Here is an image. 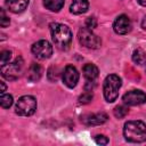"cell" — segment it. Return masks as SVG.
I'll return each instance as SVG.
<instances>
[{
    "label": "cell",
    "instance_id": "obj_10",
    "mask_svg": "<svg viewBox=\"0 0 146 146\" xmlns=\"http://www.w3.org/2000/svg\"><path fill=\"white\" fill-rule=\"evenodd\" d=\"M113 30L117 34H127L131 30V22L128 16L125 15H120L119 17L115 18L113 23Z\"/></svg>",
    "mask_w": 146,
    "mask_h": 146
},
{
    "label": "cell",
    "instance_id": "obj_18",
    "mask_svg": "<svg viewBox=\"0 0 146 146\" xmlns=\"http://www.w3.org/2000/svg\"><path fill=\"white\" fill-rule=\"evenodd\" d=\"M0 105L2 108H9L13 105V96L9 94H1Z\"/></svg>",
    "mask_w": 146,
    "mask_h": 146
},
{
    "label": "cell",
    "instance_id": "obj_3",
    "mask_svg": "<svg viewBox=\"0 0 146 146\" xmlns=\"http://www.w3.org/2000/svg\"><path fill=\"white\" fill-rule=\"evenodd\" d=\"M121 79L116 74H110L106 76L103 86V91H104V97L108 103H113L117 96H119V90L121 88Z\"/></svg>",
    "mask_w": 146,
    "mask_h": 146
},
{
    "label": "cell",
    "instance_id": "obj_4",
    "mask_svg": "<svg viewBox=\"0 0 146 146\" xmlns=\"http://www.w3.org/2000/svg\"><path fill=\"white\" fill-rule=\"evenodd\" d=\"M36 110V100L33 96L25 95L18 98L15 105V112L22 116H30Z\"/></svg>",
    "mask_w": 146,
    "mask_h": 146
},
{
    "label": "cell",
    "instance_id": "obj_23",
    "mask_svg": "<svg viewBox=\"0 0 146 146\" xmlns=\"http://www.w3.org/2000/svg\"><path fill=\"white\" fill-rule=\"evenodd\" d=\"M95 141L98 145H106L108 143V139H107V137H105L103 135H97V136H95Z\"/></svg>",
    "mask_w": 146,
    "mask_h": 146
},
{
    "label": "cell",
    "instance_id": "obj_8",
    "mask_svg": "<svg viewBox=\"0 0 146 146\" xmlns=\"http://www.w3.org/2000/svg\"><path fill=\"white\" fill-rule=\"evenodd\" d=\"M122 99L124 104L129 106H137L146 103V94L143 92L141 90H130L123 95Z\"/></svg>",
    "mask_w": 146,
    "mask_h": 146
},
{
    "label": "cell",
    "instance_id": "obj_11",
    "mask_svg": "<svg viewBox=\"0 0 146 146\" xmlns=\"http://www.w3.org/2000/svg\"><path fill=\"white\" fill-rule=\"evenodd\" d=\"M29 2L30 0H6L5 5L9 11L14 14H19L27 8Z\"/></svg>",
    "mask_w": 146,
    "mask_h": 146
},
{
    "label": "cell",
    "instance_id": "obj_20",
    "mask_svg": "<svg viewBox=\"0 0 146 146\" xmlns=\"http://www.w3.org/2000/svg\"><path fill=\"white\" fill-rule=\"evenodd\" d=\"M11 59V51L9 50H3L0 55V62H1V65H5L7 63H9V60Z\"/></svg>",
    "mask_w": 146,
    "mask_h": 146
},
{
    "label": "cell",
    "instance_id": "obj_21",
    "mask_svg": "<svg viewBox=\"0 0 146 146\" xmlns=\"http://www.w3.org/2000/svg\"><path fill=\"white\" fill-rule=\"evenodd\" d=\"M9 23H10V21H9L8 16L6 15L5 10L3 9H0V25L2 27H7L9 25Z\"/></svg>",
    "mask_w": 146,
    "mask_h": 146
},
{
    "label": "cell",
    "instance_id": "obj_16",
    "mask_svg": "<svg viewBox=\"0 0 146 146\" xmlns=\"http://www.w3.org/2000/svg\"><path fill=\"white\" fill-rule=\"evenodd\" d=\"M65 0H43V5L50 11H59L64 6Z\"/></svg>",
    "mask_w": 146,
    "mask_h": 146
},
{
    "label": "cell",
    "instance_id": "obj_24",
    "mask_svg": "<svg viewBox=\"0 0 146 146\" xmlns=\"http://www.w3.org/2000/svg\"><path fill=\"white\" fill-rule=\"evenodd\" d=\"M96 25H97V21H96L95 17H88L87 18V21H86V26L87 27L94 29V27H96Z\"/></svg>",
    "mask_w": 146,
    "mask_h": 146
},
{
    "label": "cell",
    "instance_id": "obj_19",
    "mask_svg": "<svg viewBox=\"0 0 146 146\" xmlns=\"http://www.w3.org/2000/svg\"><path fill=\"white\" fill-rule=\"evenodd\" d=\"M128 113H129V110H128V107H125V106H116V107L114 108V115H115V117H117V119L124 117Z\"/></svg>",
    "mask_w": 146,
    "mask_h": 146
},
{
    "label": "cell",
    "instance_id": "obj_1",
    "mask_svg": "<svg viewBox=\"0 0 146 146\" xmlns=\"http://www.w3.org/2000/svg\"><path fill=\"white\" fill-rule=\"evenodd\" d=\"M123 136L130 143H143L146 140V124L139 120L128 121L123 127Z\"/></svg>",
    "mask_w": 146,
    "mask_h": 146
},
{
    "label": "cell",
    "instance_id": "obj_25",
    "mask_svg": "<svg viewBox=\"0 0 146 146\" xmlns=\"http://www.w3.org/2000/svg\"><path fill=\"white\" fill-rule=\"evenodd\" d=\"M0 86H1V94H5V91H6V84H5V82L3 81H0Z\"/></svg>",
    "mask_w": 146,
    "mask_h": 146
},
{
    "label": "cell",
    "instance_id": "obj_15",
    "mask_svg": "<svg viewBox=\"0 0 146 146\" xmlns=\"http://www.w3.org/2000/svg\"><path fill=\"white\" fill-rule=\"evenodd\" d=\"M41 74H42V67L39 64L32 63V65L27 71V80L31 82H34L41 78Z\"/></svg>",
    "mask_w": 146,
    "mask_h": 146
},
{
    "label": "cell",
    "instance_id": "obj_9",
    "mask_svg": "<svg viewBox=\"0 0 146 146\" xmlns=\"http://www.w3.org/2000/svg\"><path fill=\"white\" fill-rule=\"evenodd\" d=\"M62 79L65 86H67L68 88H74L79 81V72L74 66L67 65L63 71Z\"/></svg>",
    "mask_w": 146,
    "mask_h": 146
},
{
    "label": "cell",
    "instance_id": "obj_14",
    "mask_svg": "<svg viewBox=\"0 0 146 146\" xmlns=\"http://www.w3.org/2000/svg\"><path fill=\"white\" fill-rule=\"evenodd\" d=\"M83 75H84V78L87 79V81H95L96 80V78L98 76V68H97V66L96 65H94V64H86L84 66H83Z\"/></svg>",
    "mask_w": 146,
    "mask_h": 146
},
{
    "label": "cell",
    "instance_id": "obj_26",
    "mask_svg": "<svg viewBox=\"0 0 146 146\" xmlns=\"http://www.w3.org/2000/svg\"><path fill=\"white\" fill-rule=\"evenodd\" d=\"M141 6H144V7H146V0H137Z\"/></svg>",
    "mask_w": 146,
    "mask_h": 146
},
{
    "label": "cell",
    "instance_id": "obj_7",
    "mask_svg": "<svg viewBox=\"0 0 146 146\" xmlns=\"http://www.w3.org/2000/svg\"><path fill=\"white\" fill-rule=\"evenodd\" d=\"M32 52L39 59H47L52 55V46L47 40H39L33 43Z\"/></svg>",
    "mask_w": 146,
    "mask_h": 146
},
{
    "label": "cell",
    "instance_id": "obj_13",
    "mask_svg": "<svg viewBox=\"0 0 146 146\" xmlns=\"http://www.w3.org/2000/svg\"><path fill=\"white\" fill-rule=\"evenodd\" d=\"M88 8H89L88 0H73L70 7V11L74 15H80V14L86 13Z\"/></svg>",
    "mask_w": 146,
    "mask_h": 146
},
{
    "label": "cell",
    "instance_id": "obj_17",
    "mask_svg": "<svg viewBox=\"0 0 146 146\" xmlns=\"http://www.w3.org/2000/svg\"><path fill=\"white\" fill-rule=\"evenodd\" d=\"M132 60H133L136 64H143V63H145V60H146V55H145V52H144L141 49L135 50L133 54H132Z\"/></svg>",
    "mask_w": 146,
    "mask_h": 146
},
{
    "label": "cell",
    "instance_id": "obj_22",
    "mask_svg": "<svg viewBox=\"0 0 146 146\" xmlns=\"http://www.w3.org/2000/svg\"><path fill=\"white\" fill-rule=\"evenodd\" d=\"M91 99H92V94H91L90 91H86L83 95L80 96L79 103H80V104H88V103H90Z\"/></svg>",
    "mask_w": 146,
    "mask_h": 146
},
{
    "label": "cell",
    "instance_id": "obj_2",
    "mask_svg": "<svg viewBox=\"0 0 146 146\" xmlns=\"http://www.w3.org/2000/svg\"><path fill=\"white\" fill-rule=\"evenodd\" d=\"M50 33L54 43L60 48L66 49L72 41V32L68 26L60 24V23H52L50 24Z\"/></svg>",
    "mask_w": 146,
    "mask_h": 146
},
{
    "label": "cell",
    "instance_id": "obj_6",
    "mask_svg": "<svg viewBox=\"0 0 146 146\" xmlns=\"http://www.w3.org/2000/svg\"><path fill=\"white\" fill-rule=\"evenodd\" d=\"M22 58H17L14 63H7L5 65H1V75L7 80H16L22 72Z\"/></svg>",
    "mask_w": 146,
    "mask_h": 146
},
{
    "label": "cell",
    "instance_id": "obj_12",
    "mask_svg": "<svg viewBox=\"0 0 146 146\" xmlns=\"http://www.w3.org/2000/svg\"><path fill=\"white\" fill-rule=\"evenodd\" d=\"M107 115L105 113H96V114H91V115H87L83 119H81V121L87 124V125H98V124H103L107 121Z\"/></svg>",
    "mask_w": 146,
    "mask_h": 146
},
{
    "label": "cell",
    "instance_id": "obj_5",
    "mask_svg": "<svg viewBox=\"0 0 146 146\" xmlns=\"http://www.w3.org/2000/svg\"><path fill=\"white\" fill-rule=\"evenodd\" d=\"M78 38H79V42L86 47V48H90V49H97L100 43H102V40L98 35H96L91 29L84 26V27H81L79 30V33H78Z\"/></svg>",
    "mask_w": 146,
    "mask_h": 146
}]
</instances>
